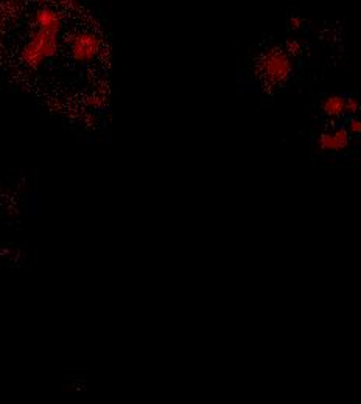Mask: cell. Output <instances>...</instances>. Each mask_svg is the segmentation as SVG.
I'll return each mask as SVG.
<instances>
[{"mask_svg":"<svg viewBox=\"0 0 361 404\" xmlns=\"http://www.w3.org/2000/svg\"><path fill=\"white\" fill-rule=\"evenodd\" d=\"M109 61L102 24L80 0H0V66L60 116L102 117Z\"/></svg>","mask_w":361,"mask_h":404,"instance_id":"obj_1","label":"cell"}]
</instances>
